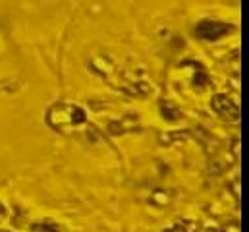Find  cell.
Instances as JSON below:
<instances>
[{"label": "cell", "instance_id": "cell-1", "mask_svg": "<svg viewBox=\"0 0 249 232\" xmlns=\"http://www.w3.org/2000/svg\"><path fill=\"white\" fill-rule=\"evenodd\" d=\"M197 35L201 37V39H207V41H216V39H220V37H224V35H228L230 33V25H226V23H220V21H211V19H205V21H201L197 27Z\"/></svg>", "mask_w": 249, "mask_h": 232}]
</instances>
